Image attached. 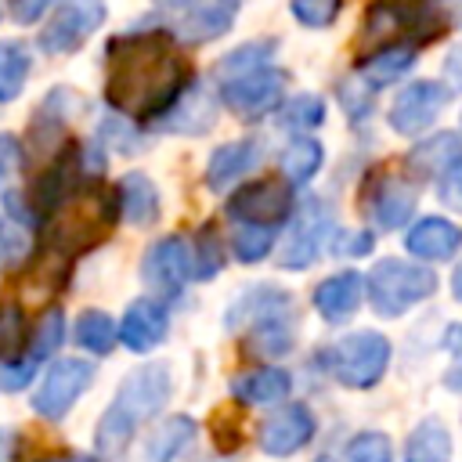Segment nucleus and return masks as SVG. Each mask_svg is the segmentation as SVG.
<instances>
[{
    "label": "nucleus",
    "mask_w": 462,
    "mask_h": 462,
    "mask_svg": "<svg viewBox=\"0 0 462 462\" xmlns=\"http://www.w3.org/2000/svg\"><path fill=\"white\" fill-rule=\"evenodd\" d=\"M184 87L188 65L170 32H126L108 43L105 97L116 112L130 119H155L177 101Z\"/></svg>",
    "instance_id": "nucleus-1"
},
{
    "label": "nucleus",
    "mask_w": 462,
    "mask_h": 462,
    "mask_svg": "<svg viewBox=\"0 0 462 462\" xmlns=\"http://www.w3.org/2000/svg\"><path fill=\"white\" fill-rule=\"evenodd\" d=\"M116 213H119L116 195L101 180H90V184L72 188L47 213V227H43L47 249H54L61 256H79V253L94 249L112 231Z\"/></svg>",
    "instance_id": "nucleus-2"
},
{
    "label": "nucleus",
    "mask_w": 462,
    "mask_h": 462,
    "mask_svg": "<svg viewBox=\"0 0 462 462\" xmlns=\"http://www.w3.org/2000/svg\"><path fill=\"white\" fill-rule=\"evenodd\" d=\"M433 289H437V274L430 267L404 263V260H393V256L375 260V267L368 274V296H372L375 314H383V318L404 314L419 300L433 296Z\"/></svg>",
    "instance_id": "nucleus-3"
},
{
    "label": "nucleus",
    "mask_w": 462,
    "mask_h": 462,
    "mask_svg": "<svg viewBox=\"0 0 462 462\" xmlns=\"http://www.w3.org/2000/svg\"><path fill=\"white\" fill-rule=\"evenodd\" d=\"M390 365V339L383 332H350L328 350L332 375L350 390H368L383 379Z\"/></svg>",
    "instance_id": "nucleus-4"
},
{
    "label": "nucleus",
    "mask_w": 462,
    "mask_h": 462,
    "mask_svg": "<svg viewBox=\"0 0 462 462\" xmlns=\"http://www.w3.org/2000/svg\"><path fill=\"white\" fill-rule=\"evenodd\" d=\"M285 87H289V72L285 69H274V65H263L256 72H245V76L227 79L220 94H224V105L238 119H260V116H267L271 108L282 105Z\"/></svg>",
    "instance_id": "nucleus-5"
},
{
    "label": "nucleus",
    "mask_w": 462,
    "mask_h": 462,
    "mask_svg": "<svg viewBox=\"0 0 462 462\" xmlns=\"http://www.w3.org/2000/svg\"><path fill=\"white\" fill-rule=\"evenodd\" d=\"M105 22V0H61L51 22L40 29L43 54H69L87 43L94 29Z\"/></svg>",
    "instance_id": "nucleus-6"
},
{
    "label": "nucleus",
    "mask_w": 462,
    "mask_h": 462,
    "mask_svg": "<svg viewBox=\"0 0 462 462\" xmlns=\"http://www.w3.org/2000/svg\"><path fill=\"white\" fill-rule=\"evenodd\" d=\"M227 213L253 227H271L292 213V188L282 177H260L231 195Z\"/></svg>",
    "instance_id": "nucleus-7"
},
{
    "label": "nucleus",
    "mask_w": 462,
    "mask_h": 462,
    "mask_svg": "<svg viewBox=\"0 0 462 462\" xmlns=\"http://www.w3.org/2000/svg\"><path fill=\"white\" fill-rule=\"evenodd\" d=\"M94 379V365L90 361H79V357H61L47 368L40 390L32 393V408L43 415V419H61L76 401L79 393L90 386Z\"/></svg>",
    "instance_id": "nucleus-8"
},
{
    "label": "nucleus",
    "mask_w": 462,
    "mask_h": 462,
    "mask_svg": "<svg viewBox=\"0 0 462 462\" xmlns=\"http://www.w3.org/2000/svg\"><path fill=\"white\" fill-rule=\"evenodd\" d=\"M170 397V368L166 365H141L137 372H130L112 401V408L119 415H126L130 422H141L148 415H155Z\"/></svg>",
    "instance_id": "nucleus-9"
},
{
    "label": "nucleus",
    "mask_w": 462,
    "mask_h": 462,
    "mask_svg": "<svg viewBox=\"0 0 462 462\" xmlns=\"http://www.w3.org/2000/svg\"><path fill=\"white\" fill-rule=\"evenodd\" d=\"M444 105H448V87L419 79V83L404 87L393 97V105H390V126L397 134H404V137L422 134L426 126H433V119L440 116Z\"/></svg>",
    "instance_id": "nucleus-10"
},
{
    "label": "nucleus",
    "mask_w": 462,
    "mask_h": 462,
    "mask_svg": "<svg viewBox=\"0 0 462 462\" xmlns=\"http://www.w3.org/2000/svg\"><path fill=\"white\" fill-rule=\"evenodd\" d=\"M328 209L325 206H318V199H310L296 217H292V227H289V238H285V245H282V267H289V271H303V267H310L314 260H318V253H321V238H325V231H328Z\"/></svg>",
    "instance_id": "nucleus-11"
},
{
    "label": "nucleus",
    "mask_w": 462,
    "mask_h": 462,
    "mask_svg": "<svg viewBox=\"0 0 462 462\" xmlns=\"http://www.w3.org/2000/svg\"><path fill=\"white\" fill-rule=\"evenodd\" d=\"M141 278L159 289L162 296H177L180 285L191 278V249L184 238H162L155 242L148 253H144V263H141Z\"/></svg>",
    "instance_id": "nucleus-12"
},
{
    "label": "nucleus",
    "mask_w": 462,
    "mask_h": 462,
    "mask_svg": "<svg viewBox=\"0 0 462 462\" xmlns=\"http://www.w3.org/2000/svg\"><path fill=\"white\" fill-rule=\"evenodd\" d=\"M314 430H318V422H314L310 408L307 404H289V408L267 415V422L260 426V448L267 455H292V451L310 444Z\"/></svg>",
    "instance_id": "nucleus-13"
},
{
    "label": "nucleus",
    "mask_w": 462,
    "mask_h": 462,
    "mask_svg": "<svg viewBox=\"0 0 462 462\" xmlns=\"http://www.w3.org/2000/svg\"><path fill=\"white\" fill-rule=\"evenodd\" d=\"M170 328V314L159 300H134L123 314V325L116 328V336L123 339L126 350L134 354H148L152 346H159L166 339Z\"/></svg>",
    "instance_id": "nucleus-14"
},
{
    "label": "nucleus",
    "mask_w": 462,
    "mask_h": 462,
    "mask_svg": "<svg viewBox=\"0 0 462 462\" xmlns=\"http://www.w3.org/2000/svg\"><path fill=\"white\" fill-rule=\"evenodd\" d=\"M217 119V105L213 97L202 90V87H184L177 94V101L155 116V130H166V134H202L209 130Z\"/></svg>",
    "instance_id": "nucleus-15"
},
{
    "label": "nucleus",
    "mask_w": 462,
    "mask_h": 462,
    "mask_svg": "<svg viewBox=\"0 0 462 462\" xmlns=\"http://www.w3.org/2000/svg\"><path fill=\"white\" fill-rule=\"evenodd\" d=\"M404 249L419 260H451L462 249V231L444 217H426L404 235Z\"/></svg>",
    "instance_id": "nucleus-16"
},
{
    "label": "nucleus",
    "mask_w": 462,
    "mask_h": 462,
    "mask_svg": "<svg viewBox=\"0 0 462 462\" xmlns=\"http://www.w3.org/2000/svg\"><path fill=\"white\" fill-rule=\"evenodd\" d=\"M361 292H365V278L357 271H339L332 278H325L318 289H314V307L325 321H346L357 303H361Z\"/></svg>",
    "instance_id": "nucleus-17"
},
{
    "label": "nucleus",
    "mask_w": 462,
    "mask_h": 462,
    "mask_svg": "<svg viewBox=\"0 0 462 462\" xmlns=\"http://www.w3.org/2000/svg\"><path fill=\"white\" fill-rule=\"evenodd\" d=\"M415 209V191L411 184H404L401 177H383L372 195H368V217L375 220V227L383 231H393L401 227Z\"/></svg>",
    "instance_id": "nucleus-18"
},
{
    "label": "nucleus",
    "mask_w": 462,
    "mask_h": 462,
    "mask_svg": "<svg viewBox=\"0 0 462 462\" xmlns=\"http://www.w3.org/2000/svg\"><path fill=\"white\" fill-rule=\"evenodd\" d=\"M292 379L285 368H274V365H263V368H249L242 375L231 379V397L242 401V404H274L289 393Z\"/></svg>",
    "instance_id": "nucleus-19"
},
{
    "label": "nucleus",
    "mask_w": 462,
    "mask_h": 462,
    "mask_svg": "<svg viewBox=\"0 0 462 462\" xmlns=\"http://www.w3.org/2000/svg\"><path fill=\"white\" fill-rule=\"evenodd\" d=\"M256 162H260V144H256V141L220 144V148L209 155L206 184H209L213 191H224V188H231V180H238L242 173H249Z\"/></svg>",
    "instance_id": "nucleus-20"
},
{
    "label": "nucleus",
    "mask_w": 462,
    "mask_h": 462,
    "mask_svg": "<svg viewBox=\"0 0 462 462\" xmlns=\"http://www.w3.org/2000/svg\"><path fill=\"white\" fill-rule=\"evenodd\" d=\"M462 155V141H458V134H433L430 141H419L411 152H408V159H404V170L411 173V177H440L455 159Z\"/></svg>",
    "instance_id": "nucleus-21"
},
{
    "label": "nucleus",
    "mask_w": 462,
    "mask_h": 462,
    "mask_svg": "<svg viewBox=\"0 0 462 462\" xmlns=\"http://www.w3.org/2000/svg\"><path fill=\"white\" fill-rule=\"evenodd\" d=\"M116 206L130 224L144 227V224H155V217H159V191L144 173H126L119 180Z\"/></svg>",
    "instance_id": "nucleus-22"
},
{
    "label": "nucleus",
    "mask_w": 462,
    "mask_h": 462,
    "mask_svg": "<svg viewBox=\"0 0 462 462\" xmlns=\"http://www.w3.org/2000/svg\"><path fill=\"white\" fill-rule=\"evenodd\" d=\"M195 437V419L191 415H173L166 422H159V430H152V437L144 440V455L141 462H173Z\"/></svg>",
    "instance_id": "nucleus-23"
},
{
    "label": "nucleus",
    "mask_w": 462,
    "mask_h": 462,
    "mask_svg": "<svg viewBox=\"0 0 462 462\" xmlns=\"http://www.w3.org/2000/svg\"><path fill=\"white\" fill-rule=\"evenodd\" d=\"M235 14H238V0H209V4L195 7V11L184 18V25H180V29H184V36H188V40L206 43V40L224 36V32L231 29Z\"/></svg>",
    "instance_id": "nucleus-24"
},
{
    "label": "nucleus",
    "mask_w": 462,
    "mask_h": 462,
    "mask_svg": "<svg viewBox=\"0 0 462 462\" xmlns=\"http://www.w3.org/2000/svg\"><path fill=\"white\" fill-rule=\"evenodd\" d=\"M404 462H451V433L437 419H422L404 440Z\"/></svg>",
    "instance_id": "nucleus-25"
},
{
    "label": "nucleus",
    "mask_w": 462,
    "mask_h": 462,
    "mask_svg": "<svg viewBox=\"0 0 462 462\" xmlns=\"http://www.w3.org/2000/svg\"><path fill=\"white\" fill-rule=\"evenodd\" d=\"M415 65V47L411 43H393V47H383L375 51L365 65H361V76L368 79V87H386V83H397L404 79V72Z\"/></svg>",
    "instance_id": "nucleus-26"
},
{
    "label": "nucleus",
    "mask_w": 462,
    "mask_h": 462,
    "mask_svg": "<svg viewBox=\"0 0 462 462\" xmlns=\"http://www.w3.org/2000/svg\"><path fill=\"white\" fill-rule=\"evenodd\" d=\"M76 159H79V148H76V144H69V148L51 162V170L40 177V184H36V206H40L43 213H51V209H54V206L72 191Z\"/></svg>",
    "instance_id": "nucleus-27"
},
{
    "label": "nucleus",
    "mask_w": 462,
    "mask_h": 462,
    "mask_svg": "<svg viewBox=\"0 0 462 462\" xmlns=\"http://www.w3.org/2000/svg\"><path fill=\"white\" fill-rule=\"evenodd\" d=\"M29 51L18 40H0V101H14L29 76Z\"/></svg>",
    "instance_id": "nucleus-28"
},
{
    "label": "nucleus",
    "mask_w": 462,
    "mask_h": 462,
    "mask_svg": "<svg viewBox=\"0 0 462 462\" xmlns=\"http://www.w3.org/2000/svg\"><path fill=\"white\" fill-rule=\"evenodd\" d=\"M134 430H137V422H130L126 415H119V411L108 404L105 415H101V422H97V430H94V448H97V455H101V458H119V455L126 451Z\"/></svg>",
    "instance_id": "nucleus-29"
},
{
    "label": "nucleus",
    "mask_w": 462,
    "mask_h": 462,
    "mask_svg": "<svg viewBox=\"0 0 462 462\" xmlns=\"http://www.w3.org/2000/svg\"><path fill=\"white\" fill-rule=\"evenodd\" d=\"M318 166H321V144L318 141H310V137H300V141H292L285 152H282V180L292 188V184H303V180H310L314 173H318Z\"/></svg>",
    "instance_id": "nucleus-30"
},
{
    "label": "nucleus",
    "mask_w": 462,
    "mask_h": 462,
    "mask_svg": "<svg viewBox=\"0 0 462 462\" xmlns=\"http://www.w3.org/2000/svg\"><path fill=\"white\" fill-rule=\"evenodd\" d=\"M116 321L105 310H83L76 321V343L87 346L90 354H108L116 346Z\"/></svg>",
    "instance_id": "nucleus-31"
},
{
    "label": "nucleus",
    "mask_w": 462,
    "mask_h": 462,
    "mask_svg": "<svg viewBox=\"0 0 462 462\" xmlns=\"http://www.w3.org/2000/svg\"><path fill=\"white\" fill-rule=\"evenodd\" d=\"M274 51V40H263V43H245V47H238V51H231L220 65H217V76H220V83H227V79H235V76H245V72H256V69H263L267 61V54Z\"/></svg>",
    "instance_id": "nucleus-32"
},
{
    "label": "nucleus",
    "mask_w": 462,
    "mask_h": 462,
    "mask_svg": "<svg viewBox=\"0 0 462 462\" xmlns=\"http://www.w3.org/2000/svg\"><path fill=\"white\" fill-rule=\"evenodd\" d=\"M343 462H393V448H390V437H386V433H375V430L354 433V437L346 440Z\"/></svg>",
    "instance_id": "nucleus-33"
},
{
    "label": "nucleus",
    "mask_w": 462,
    "mask_h": 462,
    "mask_svg": "<svg viewBox=\"0 0 462 462\" xmlns=\"http://www.w3.org/2000/svg\"><path fill=\"white\" fill-rule=\"evenodd\" d=\"M61 339H65V314H61V310H47V314L40 318V325H36L32 350H29L25 357H32V361L40 365L43 357H51V354L61 346Z\"/></svg>",
    "instance_id": "nucleus-34"
},
{
    "label": "nucleus",
    "mask_w": 462,
    "mask_h": 462,
    "mask_svg": "<svg viewBox=\"0 0 462 462\" xmlns=\"http://www.w3.org/2000/svg\"><path fill=\"white\" fill-rule=\"evenodd\" d=\"M271 245H274V231H271V227H253V224L238 227L235 238H231V249H235V256H238L242 263L263 260Z\"/></svg>",
    "instance_id": "nucleus-35"
},
{
    "label": "nucleus",
    "mask_w": 462,
    "mask_h": 462,
    "mask_svg": "<svg viewBox=\"0 0 462 462\" xmlns=\"http://www.w3.org/2000/svg\"><path fill=\"white\" fill-rule=\"evenodd\" d=\"M25 343V314L18 303L0 307V357H14Z\"/></svg>",
    "instance_id": "nucleus-36"
},
{
    "label": "nucleus",
    "mask_w": 462,
    "mask_h": 462,
    "mask_svg": "<svg viewBox=\"0 0 462 462\" xmlns=\"http://www.w3.org/2000/svg\"><path fill=\"white\" fill-rule=\"evenodd\" d=\"M321 119H325V105H321V97H314V94L292 97V101L285 105V116H282V123H285V126H292V130L318 126Z\"/></svg>",
    "instance_id": "nucleus-37"
},
{
    "label": "nucleus",
    "mask_w": 462,
    "mask_h": 462,
    "mask_svg": "<svg viewBox=\"0 0 462 462\" xmlns=\"http://www.w3.org/2000/svg\"><path fill=\"white\" fill-rule=\"evenodd\" d=\"M343 0H292V18L300 25H310V29H325L328 22H336Z\"/></svg>",
    "instance_id": "nucleus-38"
},
{
    "label": "nucleus",
    "mask_w": 462,
    "mask_h": 462,
    "mask_svg": "<svg viewBox=\"0 0 462 462\" xmlns=\"http://www.w3.org/2000/svg\"><path fill=\"white\" fill-rule=\"evenodd\" d=\"M224 263V253L213 238V227H202V238H199V253L191 256V274L195 278H213Z\"/></svg>",
    "instance_id": "nucleus-39"
},
{
    "label": "nucleus",
    "mask_w": 462,
    "mask_h": 462,
    "mask_svg": "<svg viewBox=\"0 0 462 462\" xmlns=\"http://www.w3.org/2000/svg\"><path fill=\"white\" fill-rule=\"evenodd\" d=\"M32 375H36V361H32V357L0 361V390H7V393H14V390H25Z\"/></svg>",
    "instance_id": "nucleus-40"
},
{
    "label": "nucleus",
    "mask_w": 462,
    "mask_h": 462,
    "mask_svg": "<svg viewBox=\"0 0 462 462\" xmlns=\"http://www.w3.org/2000/svg\"><path fill=\"white\" fill-rule=\"evenodd\" d=\"M444 346L451 350V368L444 372V386L462 393V325H451L444 336Z\"/></svg>",
    "instance_id": "nucleus-41"
},
{
    "label": "nucleus",
    "mask_w": 462,
    "mask_h": 462,
    "mask_svg": "<svg viewBox=\"0 0 462 462\" xmlns=\"http://www.w3.org/2000/svg\"><path fill=\"white\" fill-rule=\"evenodd\" d=\"M18 166H22V144H18V137L14 134H0V191L14 180Z\"/></svg>",
    "instance_id": "nucleus-42"
},
{
    "label": "nucleus",
    "mask_w": 462,
    "mask_h": 462,
    "mask_svg": "<svg viewBox=\"0 0 462 462\" xmlns=\"http://www.w3.org/2000/svg\"><path fill=\"white\" fill-rule=\"evenodd\" d=\"M440 202L462 213V155L440 173Z\"/></svg>",
    "instance_id": "nucleus-43"
},
{
    "label": "nucleus",
    "mask_w": 462,
    "mask_h": 462,
    "mask_svg": "<svg viewBox=\"0 0 462 462\" xmlns=\"http://www.w3.org/2000/svg\"><path fill=\"white\" fill-rule=\"evenodd\" d=\"M0 249H4V256H7V260H22V256H25V249H29L25 231H22L18 224L4 220V217H0Z\"/></svg>",
    "instance_id": "nucleus-44"
},
{
    "label": "nucleus",
    "mask_w": 462,
    "mask_h": 462,
    "mask_svg": "<svg viewBox=\"0 0 462 462\" xmlns=\"http://www.w3.org/2000/svg\"><path fill=\"white\" fill-rule=\"evenodd\" d=\"M368 249H372V235L368 231H339L336 242H332L336 256H361Z\"/></svg>",
    "instance_id": "nucleus-45"
},
{
    "label": "nucleus",
    "mask_w": 462,
    "mask_h": 462,
    "mask_svg": "<svg viewBox=\"0 0 462 462\" xmlns=\"http://www.w3.org/2000/svg\"><path fill=\"white\" fill-rule=\"evenodd\" d=\"M47 4H51V0H11V14H14V22L29 25V22H36V18L43 14Z\"/></svg>",
    "instance_id": "nucleus-46"
},
{
    "label": "nucleus",
    "mask_w": 462,
    "mask_h": 462,
    "mask_svg": "<svg viewBox=\"0 0 462 462\" xmlns=\"http://www.w3.org/2000/svg\"><path fill=\"white\" fill-rule=\"evenodd\" d=\"M343 105L354 112V119H365L368 116V94H361L357 83H343Z\"/></svg>",
    "instance_id": "nucleus-47"
},
{
    "label": "nucleus",
    "mask_w": 462,
    "mask_h": 462,
    "mask_svg": "<svg viewBox=\"0 0 462 462\" xmlns=\"http://www.w3.org/2000/svg\"><path fill=\"white\" fill-rule=\"evenodd\" d=\"M444 79L451 83V90H462V43L448 54V61H444Z\"/></svg>",
    "instance_id": "nucleus-48"
},
{
    "label": "nucleus",
    "mask_w": 462,
    "mask_h": 462,
    "mask_svg": "<svg viewBox=\"0 0 462 462\" xmlns=\"http://www.w3.org/2000/svg\"><path fill=\"white\" fill-rule=\"evenodd\" d=\"M451 292H455V300L462 303V263H458L455 274H451Z\"/></svg>",
    "instance_id": "nucleus-49"
},
{
    "label": "nucleus",
    "mask_w": 462,
    "mask_h": 462,
    "mask_svg": "<svg viewBox=\"0 0 462 462\" xmlns=\"http://www.w3.org/2000/svg\"><path fill=\"white\" fill-rule=\"evenodd\" d=\"M159 7H191V4H199V0H155Z\"/></svg>",
    "instance_id": "nucleus-50"
},
{
    "label": "nucleus",
    "mask_w": 462,
    "mask_h": 462,
    "mask_svg": "<svg viewBox=\"0 0 462 462\" xmlns=\"http://www.w3.org/2000/svg\"><path fill=\"white\" fill-rule=\"evenodd\" d=\"M4 440H7V430H0V462H7V455H11V451L4 448Z\"/></svg>",
    "instance_id": "nucleus-51"
},
{
    "label": "nucleus",
    "mask_w": 462,
    "mask_h": 462,
    "mask_svg": "<svg viewBox=\"0 0 462 462\" xmlns=\"http://www.w3.org/2000/svg\"><path fill=\"white\" fill-rule=\"evenodd\" d=\"M54 462H90V458H79V455H65V458H54Z\"/></svg>",
    "instance_id": "nucleus-52"
}]
</instances>
